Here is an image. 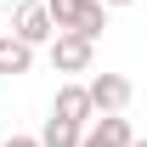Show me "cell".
Returning a JSON list of instances; mask_svg holds the SVG:
<instances>
[{
	"instance_id": "cell-8",
	"label": "cell",
	"mask_w": 147,
	"mask_h": 147,
	"mask_svg": "<svg viewBox=\"0 0 147 147\" xmlns=\"http://www.w3.org/2000/svg\"><path fill=\"white\" fill-rule=\"evenodd\" d=\"M79 130L85 125H74V119H45V130H40V147H79Z\"/></svg>"
},
{
	"instance_id": "cell-5",
	"label": "cell",
	"mask_w": 147,
	"mask_h": 147,
	"mask_svg": "<svg viewBox=\"0 0 147 147\" xmlns=\"http://www.w3.org/2000/svg\"><path fill=\"white\" fill-rule=\"evenodd\" d=\"M136 130H130V119L125 113H102L91 130H79V147H125Z\"/></svg>"
},
{
	"instance_id": "cell-1",
	"label": "cell",
	"mask_w": 147,
	"mask_h": 147,
	"mask_svg": "<svg viewBox=\"0 0 147 147\" xmlns=\"http://www.w3.org/2000/svg\"><path fill=\"white\" fill-rule=\"evenodd\" d=\"M51 28H68V34H85V40H102L108 28V6L102 0H40Z\"/></svg>"
},
{
	"instance_id": "cell-10",
	"label": "cell",
	"mask_w": 147,
	"mask_h": 147,
	"mask_svg": "<svg viewBox=\"0 0 147 147\" xmlns=\"http://www.w3.org/2000/svg\"><path fill=\"white\" fill-rule=\"evenodd\" d=\"M102 6H136V0H102Z\"/></svg>"
},
{
	"instance_id": "cell-7",
	"label": "cell",
	"mask_w": 147,
	"mask_h": 147,
	"mask_svg": "<svg viewBox=\"0 0 147 147\" xmlns=\"http://www.w3.org/2000/svg\"><path fill=\"white\" fill-rule=\"evenodd\" d=\"M34 68V45H23L17 34L0 28V74H28Z\"/></svg>"
},
{
	"instance_id": "cell-6",
	"label": "cell",
	"mask_w": 147,
	"mask_h": 147,
	"mask_svg": "<svg viewBox=\"0 0 147 147\" xmlns=\"http://www.w3.org/2000/svg\"><path fill=\"white\" fill-rule=\"evenodd\" d=\"M57 119H74V125H85V119H96L91 113V96H85V85H57V102H51Z\"/></svg>"
},
{
	"instance_id": "cell-2",
	"label": "cell",
	"mask_w": 147,
	"mask_h": 147,
	"mask_svg": "<svg viewBox=\"0 0 147 147\" xmlns=\"http://www.w3.org/2000/svg\"><path fill=\"white\" fill-rule=\"evenodd\" d=\"M45 45H51V68L57 74H91V62H96V40L68 34V28H57Z\"/></svg>"
},
{
	"instance_id": "cell-3",
	"label": "cell",
	"mask_w": 147,
	"mask_h": 147,
	"mask_svg": "<svg viewBox=\"0 0 147 147\" xmlns=\"http://www.w3.org/2000/svg\"><path fill=\"white\" fill-rule=\"evenodd\" d=\"M85 96H91V113H125L136 91H130V79H125V74H91Z\"/></svg>"
},
{
	"instance_id": "cell-9",
	"label": "cell",
	"mask_w": 147,
	"mask_h": 147,
	"mask_svg": "<svg viewBox=\"0 0 147 147\" xmlns=\"http://www.w3.org/2000/svg\"><path fill=\"white\" fill-rule=\"evenodd\" d=\"M0 147H40V136H6Z\"/></svg>"
},
{
	"instance_id": "cell-11",
	"label": "cell",
	"mask_w": 147,
	"mask_h": 147,
	"mask_svg": "<svg viewBox=\"0 0 147 147\" xmlns=\"http://www.w3.org/2000/svg\"><path fill=\"white\" fill-rule=\"evenodd\" d=\"M125 147H147V142H136V136H130V142H125Z\"/></svg>"
},
{
	"instance_id": "cell-4",
	"label": "cell",
	"mask_w": 147,
	"mask_h": 147,
	"mask_svg": "<svg viewBox=\"0 0 147 147\" xmlns=\"http://www.w3.org/2000/svg\"><path fill=\"white\" fill-rule=\"evenodd\" d=\"M11 34H17L23 45H34V51H40L57 28H51V17H45V6H40V0H23L17 11H11Z\"/></svg>"
}]
</instances>
